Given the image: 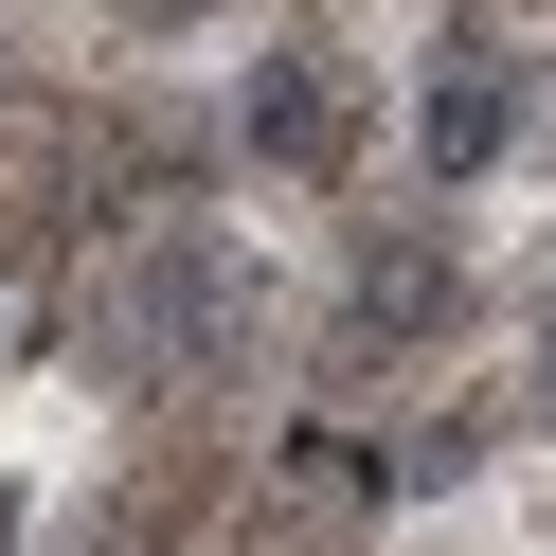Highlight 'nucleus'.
Masks as SVG:
<instances>
[{
    "instance_id": "nucleus-1",
    "label": "nucleus",
    "mask_w": 556,
    "mask_h": 556,
    "mask_svg": "<svg viewBox=\"0 0 556 556\" xmlns=\"http://www.w3.org/2000/svg\"><path fill=\"white\" fill-rule=\"evenodd\" d=\"M484 126H503V90H484V73H448V90H431V144H448V162H484Z\"/></svg>"
}]
</instances>
